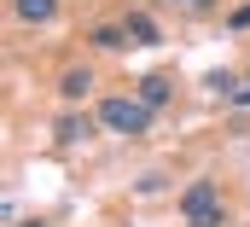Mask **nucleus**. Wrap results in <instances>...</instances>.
<instances>
[{"label":"nucleus","instance_id":"obj_4","mask_svg":"<svg viewBox=\"0 0 250 227\" xmlns=\"http://www.w3.org/2000/svg\"><path fill=\"white\" fill-rule=\"evenodd\" d=\"M87 93H93V70H87V64H70V70H59V99H64V105H82Z\"/></svg>","mask_w":250,"mask_h":227},{"label":"nucleus","instance_id":"obj_5","mask_svg":"<svg viewBox=\"0 0 250 227\" xmlns=\"http://www.w3.org/2000/svg\"><path fill=\"white\" fill-rule=\"evenodd\" d=\"M99 128V116H87V111H64L59 122H53V134H59V146H76V140H87Z\"/></svg>","mask_w":250,"mask_h":227},{"label":"nucleus","instance_id":"obj_3","mask_svg":"<svg viewBox=\"0 0 250 227\" xmlns=\"http://www.w3.org/2000/svg\"><path fill=\"white\" fill-rule=\"evenodd\" d=\"M123 29H128V41H134V47H163L157 18H151V12H140V6H134V12H123Z\"/></svg>","mask_w":250,"mask_h":227},{"label":"nucleus","instance_id":"obj_11","mask_svg":"<svg viewBox=\"0 0 250 227\" xmlns=\"http://www.w3.org/2000/svg\"><path fill=\"white\" fill-rule=\"evenodd\" d=\"M227 105H233V111H250V76L233 88V99H227Z\"/></svg>","mask_w":250,"mask_h":227},{"label":"nucleus","instance_id":"obj_7","mask_svg":"<svg viewBox=\"0 0 250 227\" xmlns=\"http://www.w3.org/2000/svg\"><path fill=\"white\" fill-rule=\"evenodd\" d=\"M12 18L18 23H53L59 18V0H12Z\"/></svg>","mask_w":250,"mask_h":227},{"label":"nucleus","instance_id":"obj_9","mask_svg":"<svg viewBox=\"0 0 250 227\" xmlns=\"http://www.w3.org/2000/svg\"><path fill=\"white\" fill-rule=\"evenodd\" d=\"M239 82H245V76H239V70H209V76H204V88H209V93H215V99H221V105H227V99H233V88H239Z\"/></svg>","mask_w":250,"mask_h":227},{"label":"nucleus","instance_id":"obj_2","mask_svg":"<svg viewBox=\"0 0 250 227\" xmlns=\"http://www.w3.org/2000/svg\"><path fill=\"white\" fill-rule=\"evenodd\" d=\"M181 222L187 227H227V198H221V181H192L181 192Z\"/></svg>","mask_w":250,"mask_h":227},{"label":"nucleus","instance_id":"obj_6","mask_svg":"<svg viewBox=\"0 0 250 227\" xmlns=\"http://www.w3.org/2000/svg\"><path fill=\"white\" fill-rule=\"evenodd\" d=\"M134 93H140L151 111H163V105L175 99V82H169V76H140V88H134Z\"/></svg>","mask_w":250,"mask_h":227},{"label":"nucleus","instance_id":"obj_8","mask_svg":"<svg viewBox=\"0 0 250 227\" xmlns=\"http://www.w3.org/2000/svg\"><path fill=\"white\" fill-rule=\"evenodd\" d=\"M87 41H93L99 53H123V47H134V41H128V29H123V23H93V35H87Z\"/></svg>","mask_w":250,"mask_h":227},{"label":"nucleus","instance_id":"obj_10","mask_svg":"<svg viewBox=\"0 0 250 227\" xmlns=\"http://www.w3.org/2000/svg\"><path fill=\"white\" fill-rule=\"evenodd\" d=\"M169 6H175L181 18H209V12H215L221 0H169Z\"/></svg>","mask_w":250,"mask_h":227},{"label":"nucleus","instance_id":"obj_1","mask_svg":"<svg viewBox=\"0 0 250 227\" xmlns=\"http://www.w3.org/2000/svg\"><path fill=\"white\" fill-rule=\"evenodd\" d=\"M93 116H99L105 134H128V140H134V134H151V105H146L140 93H111V99H99Z\"/></svg>","mask_w":250,"mask_h":227},{"label":"nucleus","instance_id":"obj_12","mask_svg":"<svg viewBox=\"0 0 250 227\" xmlns=\"http://www.w3.org/2000/svg\"><path fill=\"white\" fill-rule=\"evenodd\" d=\"M227 29H250V6H239V12H227Z\"/></svg>","mask_w":250,"mask_h":227}]
</instances>
